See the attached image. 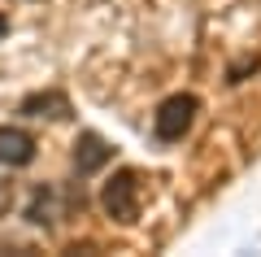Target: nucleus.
I'll return each instance as SVG.
<instances>
[{
  "label": "nucleus",
  "instance_id": "39448f33",
  "mask_svg": "<svg viewBox=\"0 0 261 257\" xmlns=\"http://www.w3.org/2000/svg\"><path fill=\"white\" fill-rule=\"evenodd\" d=\"M61 218V205H57V188L53 183H39L31 192V205H27V222L31 227H53Z\"/></svg>",
  "mask_w": 261,
  "mask_h": 257
},
{
  "label": "nucleus",
  "instance_id": "f257e3e1",
  "mask_svg": "<svg viewBox=\"0 0 261 257\" xmlns=\"http://www.w3.org/2000/svg\"><path fill=\"white\" fill-rule=\"evenodd\" d=\"M196 113H200V101H196L192 92L166 96V101L157 105V113H152V135H157L161 144H178V139L192 131Z\"/></svg>",
  "mask_w": 261,
  "mask_h": 257
},
{
  "label": "nucleus",
  "instance_id": "0eeeda50",
  "mask_svg": "<svg viewBox=\"0 0 261 257\" xmlns=\"http://www.w3.org/2000/svg\"><path fill=\"white\" fill-rule=\"evenodd\" d=\"M9 205H13V188L0 179V218H5V209H9Z\"/></svg>",
  "mask_w": 261,
  "mask_h": 257
},
{
  "label": "nucleus",
  "instance_id": "423d86ee",
  "mask_svg": "<svg viewBox=\"0 0 261 257\" xmlns=\"http://www.w3.org/2000/svg\"><path fill=\"white\" fill-rule=\"evenodd\" d=\"M22 113L27 118H70V101L61 92H35L22 101Z\"/></svg>",
  "mask_w": 261,
  "mask_h": 257
},
{
  "label": "nucleus",
  "instance_id": "7ed1b4c3",
  "mask_svg": "<svg viewBox=\"0 0 261 257\" xmlns=\"http://www.w3.org/2000/svg\"><path fill=\"white\" fill-rule=\"evenodd\" d=\"M39 153L35 135L22 127H0V166H9V170H22V166H31Z\"/></svg>",
  "mask_w": 261,
  "mask_h": 257
},
{
  "label": "nucleus",
  "instance_id": "f03ea898",
  "mask_svg": "<svg viewBox=\"0 0 261 257\" xmlns=\"http://www.w3.org/2000/svg\"><path fill=\"white\" fill-rule=\"evenodd\" d=\"M100 205L113 222H135L140 218V175L135 170H113L109 183L100 188Z\"/></svg>",
  "mask_w": 261,
  "mask_h": 257
},
{
  "label": "nucleus",
  "instance_id": "6e6552de",
  "mask_svg": "<svg viewBox=\"0 0 261 257\" xmlns=\"http://www.w3.org/2000/svg\"><path fill=\"white\" fill-rule=\"evenodd\" d=\"M9 35V13H0V39Z\"/></svg>",
  "mask_w": 261,
  "mask_h": 257
},
{
  "label": "nucleus",
  "instance_id": "20e7f679",
  "mask_svg": "<svg viewBox=\"0 0 261 257\" xmlns=\"http://www.w3.org/2000/svg\"><path fill=\"white\" fill-rule=\"evenodd\" d=\"M109 157H113V148L105 144L96 131H83V135L74 139V170L79 175H96L100 166H109Z\"/></svg>",
  "mask_w": 261,
  "mask_h": 257
}]
</instances>
